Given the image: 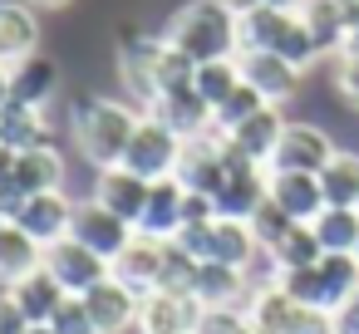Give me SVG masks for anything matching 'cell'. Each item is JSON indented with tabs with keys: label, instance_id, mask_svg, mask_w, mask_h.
I'll return each instance as SVG.
<instances>
[{
	"label": "cell",
	"instance_id": "1",
	"mask_svg": "<svg viewBox=\"0 0 359 334\" xmlns=\"http://www.w3.org/2000/svg\"><path fill=\"white\" fill-rule=\"evenodd\" d=\"M163 40L177 55H187L192 64L236 60L241 55V20L222 6V0H187V6L168 20Z\"/></svg>",
	"mask_w": 359,
	"mask_h": 334
},
{
	"label": "cell",
	"instance_id": "2",
	"mask_svg": "<svg viewBox=\"0 0 359 334\" xmlns=\"http://www.w3.org/2000/svg\"><path fill=\"white\" fill-rule=\"evenodd\" d=\"M143 109L133 104H118V99H84L74 109V143L79 153L104 172V167H118L128 143H133V128H138Z\"/></svg>",
	"mask_w": 359,
	"mask_h": 334
},
{
	"label": "cell",
	"instance_id": "3",
	"mask_svg": "<svg viewBox=\"0 0 359 334\" xmlns=\"http://www.w3.org/2000/svg\"><path fill=\"white\" fill-rule=\"evenodd\" d=\"M276 285H285L300 305L334 314V309L359 290V256H320V260L305 265V270H285Z\"/></svg>",
	"mask_w": 359,
	"mask_h": 334
},
{
	"label": "cell",
	"instance_id": "4",
	"mask_svg": "<svg viewBox=\"0 0 359 334\" xmlns=\"http://www.w3.org/2000/svg\"><path fill=\"white\" fill-rule=\"evenodd\" d=\"M241 50H271V55L290 60L295 69H310L320 60L305 20L300 15H285V11H266V6L251 11V15H241Z\"/></svg>",
	"mask_w": 359,
	"mask_h": 334
},
{
	"label": "cell",
	"instance_id": "5",
	"mask_svg": "<svg viewBox=\"0 0 359 334\" xmlns=\"http://www.w3.org/2000/svg\"><path fill=\"white\" fill-rule=\"evenodd\" d=\"M246 319L256 334H334V319L300 305L285 285H256V295L246 300Z\"/></svg>",
	"mask_w": 359,
	"mask_h": 334
},
{
	"label": "cell",
	"instance_id": "6",
	"mask_svg": "<svg viewBox=\"0 0 359 334\" xmlns=\"http://www.w3.org/2000/svg\"><path fill=\"white\" fill-rule=\"evenodd\" d=\"M172 246L187 251L192 260H217V265H241V270H251V260L261 256L251 226L246 221H231V216H217L207 226H182V236Z\"/></svg>",
	"mask_w": 359,
	"mask_h": 334
},
{
	"label": "cell",
	"instance_id": "7",
	"mask_svg": "<svg viewBox=\"0 0 359 334\" xmlns=\"http://www.w3.org/2000/svg\"><path fill=\"white\" fill-rule=\"evenodd\" d=\"M177 158H182V138H177L163 118L143 113V118H138V128H133V143H128V153H123V162H118V167L138 172L143 182H163V177H172V172H177Z\"/></svg>",
	"mask_w": 359,
	"mask_h": 334
},
{
	"label": "cell",
	"instance_id": "8",
	"mask_svg": "<svg viewBox=\"0 0 359 334\" xmlns=\"http://www.w3.org/2000/svg\"><path fill=\"white\" fill-rule=\"evenodd\" d=\"M74 211H79V202H69V192H35V197H25V202L15 207L11 221H15L40 251H50V246L69 241Z\"/></svg>",
	"mask_w": 359,
	"mask_h": 334
},
{
	"label": "cell",
	"instance_id": "9",
	"mask_svg": "<svg viewBox=\"0 0 359 334\" xmlns=\"http://www.w3.org/2000/svg\"><path fill=\"white\" fill-rule=\"evenodd\" d=\"M187 192H207L217 197L226 182V138L222 133H202V138H182V158L172 172Z\"/></svg>",
	"mask_w": 359,
	"mask_h": 334
},
{
	"label": "cell",
	"instance_id": "10",
	"mask_svg": "<svg viewBox=\"0 0 359 334\" xmlns=\"http://www.w3.org/2000/svg\"><path fill=\"white\" fill-rule=\"evenodd\" d=\"M163 50H168V40L163 35H133L123 50H118V74H123V84H128V94L143 104V113L158 104V94H163V84H158V69H163Z\"/></svg>",
	"mask_w": 359,
	"mask_h": 334
},
{
	"label": "cell",
	"instance_id": "11",
	"mask_svg": "<svg viewBox=\"0 0 359 334\" xmlns=\"http://www.w3.org/2000/svg\"><path fill=\"white\" fill-rule=\"evenodd\" d=\"M236 64H241V79H246L266 104H276V109L290 104V99L300 94L305 69H295L290 60H280V55H271V50H241Z\"/></svg>",
	"mask_w": 359,
	"mask_h": 334
},
{
	"label": "cell",
	"instance_id": "12",
	"mask_svg": "<svg viewBox=\"0 0 359 334\" xmlns=\"http://www.w3.org/2000/svg\"><path fill=\"white\" fill-rule=\"evenodd\" d=\"M339 148L330 143L325 128L315 123H285L280 143H276V158H271V172H325V162L334 158Z\"/></svg>",
	"mask_w": 359,
	"mask_h": 334
},
{
	"label": "cell",
	"instance_id": "13",
	"mask_svg": "<svg viewBox=\"0 0 359 334\" xmlns=\"http://www.w3.org/2000/svg\"><path fill=\"white\" fill-rule=\"evenodd\" d=\"M45 270H50L69 295H89L99 280H109V275H114V265H109L99 251H89L84 241H74V236L45 251Z\"/></svg>",
	"mask_w": 359,
	"mask_h": 334
},
{
	"label": "cell",
	"instance_id": "14",
	"mask_svg": "<svg viewBox=\"0 0 359 334\" xmlns=\"http://www.w3.org/2000/svg\"><path fill=\"white\" fill-rule=\"evenodd\" d=\"M69 236L84 241L89 251H99V256L114 265V260L128 251V241H133L138 231H133L123 216H114L109 207H99V202L89 197V202H79V211H74V231H69Z\"/></svg>",
	"mask_w": 359,
	"mask_h": 334
},
{
	"label": "cell",
	"instance_id": "15",
	"mask_svg": "<svg viewBox=\"0 0 359 334\" xmlns=\"http://www.w3.org/2000/svg\"><path fill=\"white\" fill-rule=\"evenodd\" d=\"M168 241H148V236H133L128 241V251L114 260V280H123L138 300H148V295H158V285H163V270H168Z\"/></svg>",
	"mask_w": 359,
	"mask_h": 334
},
{
	"label": "cell",
	"instance_id": "16",
	"mask_svg": "<svg viewBox=\"0 0 359 334\" xmlns=\"http://www.w3.org/2000/svg\"><path fill=\"white\" fill-rule=\"evenodd\" d=\"M84 300V309H89V319H94V329L99 334H123V329H133L138 324V309H143V300L123 285V280H99L89 295H79Z\"/></svg>",
	"mask_w": 359,
	"mask_h": 334
},
{
	"label": "cell",
	"instance_id": "17",
	"mask_svg": "<svg viewBox=\"0 0 359 334\" xmlns=\"http://www.w3.org/2000/svg\"><path fill=\"white\" fill-rule=\"evenodd\" d=\"M148 192H153V182H143V177L128 172V167H104V172L94 177V202L109 207L114 216H123L133 231H138V216H143V207H148Z\"/></svg>",
	"mask_w": 359,
	"mask_h": 334
},
{
	"label": "cell",
	"instance_id": "18",
	"mask_svg": "<svg viewBox=\"0 0 359 334\" xmlns=\"http://www.w3.org/2000/svg\"><path fill=\"white\" fill-rule=\"evenodd\" d=\"M182 197H187V187L177 182V177H163V182H153V192H148V207H143V216H138V236H148V241H177L182 236Z\"/></svg>",
	"mask_w": 359,
	"mask_h": 334
},
{
	"label": "cell",
	"instance_id": "19",
	"mask_svg": "<svg viewBox=\"0 0 359 334\" xmlns=\"http://www.w3.org/2000/svg\"><path fill=\"white\" fill-rule=\"evenodd\" d=\"M148 113H153V118H163L177 138H202V133H212V104H207L192 84L168 89V94H163Z\"/></svg>",
	"mask_w": 359,
	"mask_h": 334
},
{
	"label": "cell",
	"instance_id": "20",
	"mask_svg": "<svg viewBox=\"0 0 359 334\" xmlns=\"http://www.w3.org/2000/svg\"><path fill=\"white\" fill-rule=\"evenodd\" d=\"M271 202H276L290 221L310 226V221L325 211V187H320L315 172H271Z\"/></svg>",
	"mask_w": 359,
	"mask_h": 334
},
{
	"label": "cell",
	"instance_id": "21",
	"mask_svg": "<svg viewBox=\"0 0 359 334\" xmlns=\"http://www.w3.org/2000/svg\"><path fill=\"white\" fill-rule=\"evenodd\" d=\"M40 55V20L25 0H0V64H20Z\"/></svg>",
	"mask_w": 359,
	"mask_h": 334
},
{
	"label": "cell",
	"instance_id": "22",
	"mask_svg": "<svg viewBox=\"0 0 359 334\" xmlns=\"http://www.w3.org/2000/svg\"><path fill=\"white\" fill-rule=\"evenodd\" d=\"M280 133H285V113H280L276 104H266V109H261V113H251V118H246L241 128H231V133H226V143H231V148H236L241 158H251V162L271 167Z\"/></svg>",
	"mask_w": 359,
	"mask_h": 334
},
{
	"label": "cell",
	"instance_id": "23",
	"mask_svg": "<svg viewBox=\"0 0 359 334\" xmlns=\"http://www.w3.org/2000/svg\"><path fill=\"white\" fill-rule=\"evenodd\" d=\"M197 319H202V305L197 300H182V295H148L143 309H138V334H197Z\"/></svg>",
	"mask_w": 359,
	"mask_h": 334
},
{
	"label": "cell",
	"instance_id": "24",
	"mask_svg": "<svg viewBox=\"0 0 359 334\" xmlns=\"http://www.w3.org/2000/svg\"><path fill=\"white\" fill-rule=\"evenodd\" d=\"M60 89V64L50 55H30L11 69V99L15 104H30V109H45Z\"/></svg>",
	"mask_w": 359,
	"mask_h": 334
},
{
	"label": "cell",
	"instance_id": "25",
	"mask_svg": "<svg viewBox=\"0 0 359 334\" xmlns=\"http://www.w3.org/2000/svg\"><path fill=\"white\" fill-rule=\"evenodd\" d=\"M11 295H15V305L25 309V319H30V324H50V319H55V309L69 300V290H65L45 265H40V270H30L25 280H15V285H11Z\"/></svg>",
	"mask_w": 359,
	"mask_h": 334
},
{
	"label": "cell",
	"instance_id": "26",
	"mask_svg": "<svg viewBox=\"0 0 359 334\" xmlns=\"http://www.w3.org/2000/svg\"><path fill=\"white\" fill-rule=\"evenodd\" d=\"M0 143L15 148V153H30V148H50V123H45V109H30V104H6L0 109Z\"/></svg>",
	"mask_w": 359,
	"mask_h": 334
},
{
	"label": "cell",
	"instance_id": "27",
	"mask_svg": "<svg viewBox=\"0 0 359 334\" xmlns=\"http://www.w3.org/2000/svg\"><path fill=\"white\" fill-rule=\"evenodd\" d=\"M15 187L25 197H35V192H65V158H60V148L50 143V148L20 153L15 158Z\"/></svg>",
	"mask_w": 359,
	"mask_h": 334
},
{
	"label": "cell",
	"instance_id": "28",
	"mask_svg": "<svg viewBox=\"0 0 359 334\" xmlns=\"http://www.w3.org/2000/svg\"><path fill=\"white\" fill-rule=\"evenodd\" d=\"M320 60H339L344 55V40H349V25L339 15V0H305V11H300Z\"/></svg>",
	"mask_w": 359,
	"mask_h": 334
},
{
	"label": "cell",
	"instance_id": "29",
	"mask_svg": "<svg viewBox=\"0 0 359 334\" xmlns=\"http://www.w3.org/2000/svg\"><path fill=\"white\" fill-rule=\"evenodd\" d=\"M45 265V251L15 226V221H6L0 226V285H15V280H25L30 270H40Z\"/></svg>",
	"mask_w": 359,
	"mask_h": 334
},
{
	"label": "cell",
	"instance_id": "30",
	"mask_svg": "<svg viewBox=\"0 0 359 334\" xmlns=\"http://www.w3.org/2000/svg\"><path fill=\"white\" fill-rule=\"evenodd\" d=\"M310 226H315L325 256H354L359 251V207H325Z\"/></svg>",
	"mask_w": 359,
	"mask_h": 334
},
{
	"label": "cell",
	"instance_id": "31",
	"mask_svg": "<svg viewBox=\"0 0 359 334\" xmlns=\"http://www.w3.org/2000/svg\"><path fill=\"white\" fill-rule=\"evenodd\" d=\"M325 187V207H359V153H334L320 172Z\"/></svg>",
	"mask_w": 359,
	"mask_h": 334
},
{
	"label": "cell",
	"instance_id": "32",
	"mask_svg": "<svg viewBox=\"0 0 359 334\" xmlns=\"http://www.w3.org/2000/svg\"><path fill=\"white\" fill-rule=\"evenodd\" d=\"M192 89H197V94L217 109V104H226V99L241 89V64H236V60H212V64H197Z\"/></svg>",
	"mask_w": 359,
	"mask_h": 334
},
{
	"label": "cell",
	"instance_id": "33",
	"mask_svg": "<svg viewBox=\"0 0 359 334\" xmlns=\"http://www.w3.org/2000/svg\"><path fill=\"white\" fill-rule=\"evenodd\" d=\"M320 256H325V246H320L315 226H290V236L271 251V260H276L280 275H285V270H305V265H315Z\"/></svg>",
	"mask_w": 359,
	"mask_h": 334
},
{
	"label": "cell",
	"instance_id": "34",
	"mask_svg": "<svg viewBox=\"0 0 359 334\" xmlns=\"http://www.w3.org/2000/svg\"><path fill=\"white\" fill-rule=\"evenodd\" d=\"M261 109H266V99L241 79V89H236L226 104H217V109H212V133H222V138H226L231 128H241V123H246L251 113H261Z\"/></svg>",
	"mask_w": 359,
	"mask_h": 334
},
{
	"label": "cell",
	"instance_id": "35",
	"mask_svg": "<svg viewBox=\"0 0 359 334\" xmlns=\"http://www.w3.org/2000/svg\"><path fill=\"white\" fill-rule=\"evenodd\" d=\"M246 226H251V236H256V246H261V251H276V246L290 236V226H300V221H290V216L266 197V202L251 211V221H246Z\"/></svg>",
	"mask_w": 359,
	"mask_h": 334
},
{
	"label": "cell",
	"instance_id": "36",
	"mask_svg": "<svg viewBox=\"0 0 359 334\" xmlns=\"http://www.w3.org/2000/svg\"><path fill=\"white\" fill-rule=\"evenodd\" d=\"M197 334H251V319H246V309H236V305H226V309H202Z\"/></svg>",
	"mask_w": 359,
	"mask_h": 334
},
{
	"label": "cell",
	"instance_id": "37",
	"mask_svg": "<svg viewBox=\"0 0 359 334\" xmlns=\"http://www.w3.org/2000/svg\"><path fill=\"white\" fill-rule=\"evenodd\" d=\"M50 329H55V334H99L79 295H69V300H65V305L55 309V319H50Z\"/></svg>",
	"mask_w": 359,
	"mask_h": 334
},
{
	"label": "cell",
	"instance_id": "38",
	"mask_svg": "<svg viewBox=\"0 0 359 334\" xmlns=\"http://www.w3.org/2000/svg\"><path fill=\"white\" fill-rule=\"evenodd\" d=\"M334 94L349 109H359V55H339L334 60Z\"/></svg>",
	"mask_w": 359,
	"mask_h": 334
},
{
	"label": "cell",
	"instance_id": "39",
	"mask_svg": "<svg viewBox=\"0 0 359 334\" xmlns=\"http://www.w3.org/2000/svg\"><path fill=\"white\" fill-rule=\"evenodd\" d=\"M207 221H217V197L187 192L182 197V226H207Z\"/></svg>",
	"mask_w": 359,
	"mask_h": 334
},
{
	"label": "cell",
	"instance_id": "40",
	"mask_svg": "<svg viewBox=\"0 0 359 334\" xmlns=\"http://www.w3.org/2000/svg\"><path fill=\"white\" fill-rule=\"evenodd\" d=\"M25 329H30L25 309L15 305V295H11V290H0V334H25Z\"/></svg>",
	"mask_w": 359,
	"mask_h": 334
},
{
	"label": "cell",
	"instance_id": "41",
	"mask_svg": "<svg viewBox=\"0 0 359 334\" xmlns=\"http://www.w3.org/2000/svg\"><path fill=\"white\" fill-rule=\"evenodd\" d=\"M330 319H334V334H359V290H354Z\"/></svg>",
	"mask_w": 359,
	"mask_h": 334
},
{
	"label": "cell",
	"instance_id": "42",
	"mask_svg": "<svg viewBox=\"0 0 359 334\" xmlns=\"http://www.w3.org/2000/svg\"><path fill=\"white\" fill-rule=\"evenodd\" d=\"M339 15H344V25H349V35L359 30V0H339Z\"/></svg>",
	"mask_w": 359,
	"mask_h": 334
},
{
	"label": "cell",
	"instance_id": "43",
	"mask_svg": "<svg viewBox=\"0 0 359 334\" xmlns=\"http://www.w3.org/2000/svg\"><path fill=\"white\" fill-rule=\"evenodd\" d=\"M266 11H285V15H300L305 11V0H261Z\"/></svg>",
	"mask_w": 359,
	"mask_h": 334
},
{
	"label": "cell",
	"instance_id": "44",
	"mask_svg": "<svg viewBox=\"0 0 359 334\" xmlns=\"http://www.w3.org/2000/svg\"><path fill=\"white\" fill-rule=\"evenodd\" d=\"M222 6H226V11H231V15L241 20V15H251V11H261V0H222Z\"/></svg>",
	"mask_w": 359,
	"mask_h": 334
},
{
	"label": "cell",
	"instance_id": "45",
	"mask_svg": "<svg viewBox=\"0 0 359 334\" xmlns=\"http://www.w3.org/2000/svg\"><path fill=\"white\" fill-rule=\"evenodd\" d=\"M11 104V64H0V109Z\"/></svg>",
	"mask_w": 359,
	"mask_h": 334
},
{
	"label": "cell",
	"instance_id": "46",
	"mask_svg": "<svg viewBox=\"0 0 359 334\" xmlns=\"http://www.w3.org/2000/svg\"><path fill=\"white\" fill-rule=\"evenodd\" d=\"M25 6H40V11H65L69 0H25Z\"/></svg>",
	"mask_w": 359,
	"mask_h": 334
},
{
	"label": "cell",
	"instance_id": "47",
	"mask_svg": "<svg viewBox=\"0 0 359 334\" xmlns=\"http://www.w3.org/2000/svg\"><path fill=\"white\" fill-rule=\"evenodd\" d=\"M344 55H359V30H354V35L344 40Z\"/></svg>",
	"mask_w": 359,
	"mask_h": 334
},
{
	"label": "cell",
	"instance_id": "48",
	"mask_svg": "<svg viewBox=\"0 0 359 334\" xmlns=\"http://www.w3.org/2000/svg\"><path fill=\"white\" fill-rule=\"evenodd\" d=\"M25 334H55V329H50V324H30Z\"/></svg>",
	"mask_w": 359,
	"mask_h": 334
},
{
	"label": "cell",
	"instance_id": "49",
	"mask_svg": "<svg viewBox=\"0 0 359 334\" xmlns=\"http://www.w3.org/2000/svg\"><path fill=\"white\" fill-rule=\"evenodd\" d=\"M251 334H256V329H251Z\"/></svg>",
	"mask_w": 359,
	"mask_h": 334
},
{
	"label": "cell",
	"instance_id": "50",
	"mask_svg": "<svg viewBox=\"0 0 359 334\" xmlns=\"http://www.w3.org/2000/svg\"><path fill=\"white\" fill-rule=\"evenodd\" d=\"M354 256H359V251H354Z\"/></svg>",
	"mask_w": 359,
	"mask_h": 334
}]
</instances>
